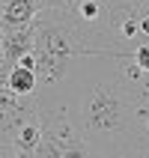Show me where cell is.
<instances>
[{"label": "cell", "mask_w": 149, "mask_h": 158, "mask_svg": "<svg viewBox=\"0 0 149 158\" xmlns=\"http://www.w3.org/2000/svg\"><path fill=\"white\" fill-rule=\"evenodd\" d=\"M146 81L131 54H89L75 57L66 78L39 89V98L60 105L101 158H149Z\"/></svg>", "instance_id": "obj_1"}, {"label": "cell", "mask_w": 149, "mask_h": 158, "mask_svg": "<svg viewBox=\"0 0 149 158\" xmlns=\"http://www.w3.org/2000/svg\"><path fill=\"white\" fill-rule=\"evenodd\" d=\"M15 66H9L0 54V149H15V137L27 123L39 119V96H18L9 87V72Z\"/></svg>", "instance_id": "obj_2"}, {"label": "cell", "mask_w": 149, "mask_h": 158, "mask_svg": "<svg viewBox=\"0 0 149 158\" xmlns=\"http://www.w3.org/2000/svg\"><path fill=\"white\" fill-rule=\"evenodd\" d=\"M33 42H36L33 24L21 27V30H0V54L9 66H18L21 57L33 54Z\"/></svg>", "instance_id": "obj_3"}, {"label": "cell", "mask_w": 149, "mask_h": 158, "mask_svg": "<svg viewBox=\"0 0 149 158\" xmlns=\"http://www.w3.org/2000/svg\"><path fill=\"white\" fill-rule=\"evenodd\" d=\"M9 87L15 89L18 96H39V89H42V84H39V75H36L33 69H24V66H15V69L9 72Z\"/></svg>", "instance_id": "obj_4"}, {"label": "cell", "mask_w": 149, "mask_h": 158, "mask_svg": "<svg viewBox=\"0 0 149 158\" xmlns=\"http://www.w3.org/2000/svg\"><path fill=\"white\" fill-rule=\"evenodd\" d=\"M39 143H42V119H33V123H27L15 137V152L21 155H33L39 149Z\"/></svg>", "instance_id": "obj_5"}, {"label": "cell", "mask_w": 149, "mask_h": 158, "mask_svg": "<svg viewBox=\"0 0 149 158\" xmlns=\"http://www.w3.org/2000/svg\"><path fill=\"white\" fill-rule=\"evenodd\" d=\"M131 57H134V63H137V66H140V69H143V72H146V75H149V42L137 45Z\"/></svg>", "instance_id": "obj_6"}, {"label": "cell", "mask_w": 149, "mask_h": 158, "mask_svg": "<svg viewBox=\"0 0 149 158\" xmlns=\"http://www.w3.org/2000/svg\"><path fill=\"white\" fill-rule=\"evenodd\" d=\"M3 158H30V155H21V152H15V149H6Z\"/></svg>", "instance_id": "obj_7"}, {"label": "cell", "mask_w": 149, "mask_h": 158, "mask_svg": "<svg viewBox=\"0 0 149 158\" xmlns=\"http://www.w3.org/2000/svg\"><path fill=\"white\" fill-rule=\"evenodd\" d=\"M0 158H3V149H0Z\"/></svg>", "instance_id": "obj_8"}]
</instances>
